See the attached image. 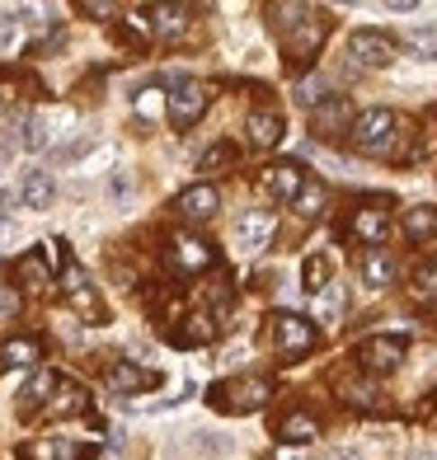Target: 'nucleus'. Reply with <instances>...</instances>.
Instances as JSON below:
<instances>
[{
  "label": "nucleus",
  "mask_w": 437,
  "mask_h": 460,
  "mask_svg": "<svg viewBox=\"0 0 437 460\" xmlns=\"http://www.w3.org/2000/svg\"><path fill=\"white\" fill-rule=\"evenodd\" d=\"M395 113L390 109H367L352 118V146H358L362 155H386L390 151V141H395Z\"/></svg>",
  "instance_id": "1"
},
{
  "label": "nucleus",
  "mask_w": 437,
  "mask_h": 460,
  "mask_svg": "<svg viewBox=\"0 0 437 460\" xmlns=\"http://www.w3.org/2000/svg\"><path fill=\"white\" fill-rule=\"evenodd\" d=\"M268 394H273V385H268L263 376H240V381H221L212 390V404L226 409V413H254Z\"/></svg>",
  "instance_id": "2"
},
{
  "label": "nucleus",
  "mask_w": 437,
  "mask_h": 460,
  "mask_svg": "<svg viewBox=\"0 0 437 460\" xmlns=\"http://www.w3.org/2000/svg\"><path fill=\"white\" fill-rule=\"evenodd\" d=\"M207 103H212V94H207L202 80H174V94H165V109H170L174 128H193L207 113Z\"/></svg>",
  "instance_id": "3"
},
{
  "label": "nucleus",
  "mask_w": 437,
  "mask_h": 460,
  "mask_svg": "<svg viewBox=\"0 0 437 460\" xmlns=\"http://www.w3.org/2000/svg\"><path fill=\"white\" fill-rule=\"evenodd\" d=\"M348 57L358 66H390L395 61V38L381 33V29H358L348 38Z\"/></svg>",
  "instance_id": "4"
},
{
  "label": "nucleus",
  "mask_w": 437,
  "mask_h": 460,
  "mask_svg": "<svg viewBox=\"0 0 437 460\" xmlns=\"http://www.w3.org/2000/svg\"><path fill=\"white\" fill-rule=\"evenodd\" d=\"M358 362L371 376H386V371H395V367L405 362V339H400V333H390V339H367L358 348Z\"/></svg>",
  "instance_id": "5"
},
{
  "label": "nucleus",
  "mask_w": 437,
  "mask_h": 460,
  "mask_svg": "<svg viewBox=\"0 0 437 460\" xmlns=\"http://www.w3.org/2000/svg\"><path fill=\"white\" fill-rule=\"evenodd\" d=\"M61 287H67V296L71 305L85 315V324H103V301H99V291L85 282V273H80L76 263H67V273H61Z\"/></svg>",
  "instance_id": "6"
},
{
  "label": "nucleus",
  "mask_w": 437,
  "mask_h": 460,
  "mask_svg": "<svg viewBox=\"0 0 437 460\" xmlns=\"http://www.w3.org/2000/svg\"><path fill=\"white\" fill-rule=\"evenodd\" d=\"M301 188H306V170H301L297 160H278V164H268V170H263V193H268V198L297 202Z\"/></svg>",
  "instance_id": "7"
},
{
  "label": "nucleus",
  "mask_w": 437,
  "mask_h": 460,
  "mask_svg": "<svg viewBox=\"0 0 437 460\" xmlns=\"http://www.w3.org/2000/svg\"><path fill=\"white\" fill-rule=\"evenodd\" d=\"M212 244L198 240V235H174L170 240V263L179 268V273H202V268H212Z\"/></svg>",
  "instance_id": "8"
},
{
  "label": "nucleus",
  "mask_w": 437,
  "mask_h": 460,
  "mask_svg": "<svg viewBox=\"0 0 437 460\" xmlns=\"http://www.w3.org/2000/svg\"><path fill=\"white\" fill-rule=\"evenodd\" d=\"M273 343L278 352H310V343H316V329H310V320L301 315H273Z\"/></svg>",
  "instance_id": "9"
},
{
  "label": "nucleus",
  "mask_w": 437,
  "mask_h": 460,
  "mask_svg": "<svg viewBox=\"0 0 437 460\" xmlns=\"http://www.w3.org/2000/svg\"><path fill=\"white\" fill-rule=\"evenodd\" d=\"M174 207H179L183 221H207V217H217L221 193H217L212 183H193V188H183V193L174 198Z\"/></svg>",
  "instance_id": "10"
},
{
  "label": "nucleus",
  "mask_w": 437,
  "mask_h": 460,
  "mask_svg": "<svg viewBox=\"0 0 437 460\" xmlns=\"http://www.w3.org/2000/svg\"><path fill=\"white\" fill-rule=\"evenodd\" d=\"M268 240H273V212H263V207H254V212H245L240 221H236V244L240 249H263Z\"/></svg>",
  "instance_id": "11"
},
{
  "label": "nucleus",
  "mask_w": 437,
  "mask_h": 460,
  "mask_svg": "<svg viewBox=\"0 0 437 460\" xmlns=\"http://www.w3.org/2000/svg\"><path fill=\"white\" fill-rule=\"evenodd\" d=\"M156 381H160V376L137 367V362H113L109 371H103V385H109L113 394H132V390H146V385H156Z\"/></svg>",
  "instance_id": "12"
},
{
  "label": "nucleus",
  "mask_w": 437,
  "mask_h": 460,
  "mask_svg": "<svg viewBox=\"0 0 437 460\" xmlns=\"http://www.w3.org/2000/svg\"><path fill=\"white\" fill-rule=\"evenodd\" d=\"M52 198H57V183H52V174H48V170H29L24 179H19V202L33 207V212L52 207Z\"/></svg>",
  "instance_id": "13"
},
{
  "label": "nucleus",
  "mask_w": 437,
  "mask_h": 460,
  "mask_svg": "<svg viewBox=\"0 0 437 460\" xmlns=\"http://www.w3.org/2000/svg\"><path fill=\"white\" fill-rule=\"evenodd\" d=\"M24 456H29V460H94V447H85V442H61V437H48V442H33Z\"/></svg>",
  "instance_id": "14"
},
{
  "label": "nucleus",
  "mask_w": 437,
  "mask_h": 460,
  "mask_svg": "<svg viewBox=\"0 0 437 460\" xmlns=\"http://www.w3.org/2000/svg\"><path fill=\"white\" fill-rule=\"evenodd\" d=\"M325 14H316V10H306L301 19H297V33H291V57H310L320 48V38H325Z\"/></svg>",
  "instance_id": "15"
},
{
  "label": "nucleus",
  "mask_w": 437,
  "mask_h": 460,
  "mask_svg": "<svg viewBox=\"0 0 437 460\" xmlns=\"http://www.w3.org/2000/svg\"><path fill=\"white\" fill-rule=\"evenodd\" d=\"M386 230H390V221H386V207H358V217H352V235L367 240L371 249H377V244L386 240Z\"/></svg>",
  "instance_id": "16"
},
{
  "label": "nucleus",
  "mask_w": 437,
  "mask_h": 460,
  "mask_svg": "<svg viewBox=\"0 0 437 460\" xmlns=\"http://www.w3.org/2000/svg\"><path fill=\"white\" fill-rule=\"evenodd\" d=\"M358 268H362V282H367L371 291H381V287L395 282V259L386 254V249H367Z\"/></svg>",
  "instance_id": "17"
},
{
  "label": "nucleus",
  "mask_w": 437,
  "mask_h": 460,
  "mask_svg": "<svg viewBox=\"0 0 437 460\" xmlns=\"http://www.w3.org/2000/svg\"><path fill=\"white\" fill-rule=\"evenodd\" d=\"M52 390H61V376H57V371H33L29 385L19 390V404H24V409H38V404L52 400Z\"/></svg>",
  "instance_id": "18"
},
{
  "label": "nucleus",
  "mask_w": 437,
  "mask_h": 460,
  "mask_svg": "<svg viewBox=\"0 0 437 460\" xmlns=\"http://www.w3.org/2000/svg\"><path fill=\"white\" fill-rule=\"evenodd\" d=\"M316 432H320V423L310 413H287L282 423H278V437L287 447H306V442H316Z\"/></svg>",
  "instance_id": "19"
},
{
  "label": "nucleus",
  "mask_w": 437,
  "mask_h": 460,
  "mask_svg": "<svg viewBox=\"0 0 437 460\" xmlns=\"http://www.w3.org/2000/svg\"><path fill=\"white\" fill-rule=\"evenodd\" d=\"M405 235H409L414 244L437 240V207H409V217H405Z\"/></svg>",
  "instance_id": "20"
},
{
  "label": "nucleus",
  "mask_w": 437,
  "mask_h": 460,
  "mask_svg": "<svg viewBox=\"0 0 437 460\" xmlns=\"http://www.w3.org/2000/svg\"><path fill=\"white\" fill-rule=\"evenodd\" d=\"M249 141L254 146H278L282 141V113H254L249 118Z\"/></svg>",
  "instance_id": "21"
},
{
  "label": "nucleus",
  "mask_w": 437,
  "mask_h": 460,
  "mask_svg": "<svg viewBox=\"0 0 437 460\" xmlns=\"http://www.w3.org/2000/svg\"><path fill=\"white\" fill-rule=\"evenodd\" d=\"M174 339H179L183 348L212 343V339H217V320H212V315H202V310H198V315H189V324H183V329L174 333Z\"/></svg>",
  "instance_id": "22"
},
{
  "label": "nucleus",
  "mask_w": 437,
  "mask_h": 460,
  "mask_svg": "<svg viewBox=\"0 0 437 460\" xmlns=\"http://www.w3.org/2000/svg\"><path fill=\"white\" fill-rule=\"evenodd\" d=\"M405 48L419 61H437V24H414L405 33Z\"/></svg>",
  "instance_id": "23"
},
{
  "label": "nucleus",
  "mask_w": 437,
  "mask_h": 460,
  "mask_svg": "<svg viewBox=\"0 0 437 460\" xmlns=\"http://www.w3.org/2000/svg\"><path fill=\"white\" fill-rule=\"evenodd\" d=\"M38 358H43V348H38L33 339H10L5 348H0V362L5 367H38Z\"/></svg>",
  "instance_id": "24"
},
{
  "label": "nucleus",
  "mask_w": 437,
  "mask_h": 460,
  "mask_svg": "<svg viewBox=\"0 0 437 460\" xmlns=\"http://www.w3.org/2000/svg\"><path fill=\"white\" fill-rule=\"evenodd\" d=\"M179 24H183V10H179V5H151V10H141V29L174 33Z\"/></svg>",
  "instance_id": "25"
},
{
  "label": "nucleus",
  "mask_w": 437,
  "mask_h": 460,
  "mask_svg": "<svg viewBox=\"0 0 437 460\" xmlns=\"http://www.w3.org/2000/svg\"><path fill=\"white\" fill-rule=\"evenodd\" d=\"M14 273H19V282H29L33 291L52 282V268H48L43 259H38V254H24V259H19V263H14Z\"/></svg>",
  "instance_id": "26"
},
{
  "label": "nucleus",
  "mask_w": 437,
  "mask_h": 460,
  "mask_svg": "<svg viewBox=\"0 0 437 460\" xmlns=\"http://www.w3.org/2000/svg\"><path fill=\"white\" fill-rule=\"evenodd\" d=\"M301 278H306L301 287L310 291V296H320V291L329 287V259H325V254H310L306 268H301Z\"/></svg>",
  "instance_id": "27"
},
{
  "label": "nucleus",
  "mask_w": 437,
  "mask_h": 460,
  "mask_svg": "<svg viewBox=\"0 0 437 460\" xmlns=\"http://www.w3.org/2000/svg\"><path fill=\"white\" fill-rule=\"evenodd\" d=\"M19 146H24V151H48V122L43 118H24L19 122Z\"/></svg>",
  "instance_id": "28"
},
{
  "label": "nucleus",
  "mask_w": 437,
  "mask_h": 460,
  "mask_svg": "<svg viewBox=\"0 0 437 460\" xmlns=\"http://www.w3.org/2000/svg\"><path fill=\"white\" fill-rule=\"evenodd\" d=\"M339 122H348V103H343V99L320 103V109H316V132H320V137H329V128H339Z\"/></svg>",
  "instance_id": "29"
},
{
  "label": "nucleus",
  "mask_w": 437,
  "mask_h": 460,
  "mask_svg": "<svg viewBox=\"0 0 437 460\" xmlns=\"http://www.w3.org/2000/svg\"><path fill=\"white\" fill-rule=\"evenodd\" d=\"M291 207H297L301 217H320V212H325V188H320V183H306Z\"/></svg>",
  "instance_id": "30"
},
{
  "label": "nucleus",
  "mask_w": 437,
  "mask_h": 460,
  "mask_svg": "<svg viewBox=\"0 0 437 460\" xmlns=\"http://www.w3.org/2000/svg\"><path fill=\"white\" fill-rule=\"evenodd\" d=\"M24 38V14H0V52H14Z\"/></svg>",
  "instance_id": "31"
},
{
  "label": "nucleus",
  "mask_w": 437,
  "mask_h": 460,
  "mask_svg": "<svg viewBox=\"0 0 437 460\" xmlns=\"http://www.w3.org/2000/svg\"><path fill=\"white\" fill-rule=\"evenodd\" d=\"M90 409V394L85 390H61V400H52V413H85Z\"/></svg>",
  "instance_id": "32"
},
{
  "label": "nucleus",
  "mask_w": 437,
  "mask_h": 460,
  "mask_svg": "<svg viewBox=\"0 0 437 460\" xmlns=\"http://www.w3.org/2000/svg\"><path fill=\"white\" fill-rule=\"evenodd\" d=\"M198 164H202L207 174H212V170H221V164H236V146H231V141H221V146H212V151H207Z\"/></svg>",
  "instance_id": "33"
},
{
  "label": "nucleus",
  "mask_w": 437,
  "mask_h": 460,
  "mask_svg": "<svg viewBox=\"0 0 437 460\" xmlns=\"http://www.w3.org/2000/svg\"><path fill=\"white\" fill-rule=\"evenodd\" d=\"M414 291H419V296H437V263L414 268Z\"/></svg>",
  "instance_id": "34"
},
{
  "label": "nucleus",
  "mask_w": 437,
  "mask_h": 460,
  "mask_svg": "<svg viewBox=\"0 0 437 460\" xmlns=\"http://www.w3.org/2000/svg\"><path fill=\"white\" fill-rule=\"evenodd\" d=\"M297 99L306 103V109H320V99H325V80H320V75H310V80H301V90H297Z\"/></svg>",
  "instance_id": "35"
},
{
  "label": "nucleus",
  "mask_w": 437,
  "mask_h": 460,
  "mask_svg": "<svg viewBox=\"0 0 437 460\" xmlns=\"http://www.w3.org/2000/svg\"><path fill=\"white\" fill-rule=\"evenodd\" d=\"M339 305H343L339 287H325V291H320V315H325V320H339Z\"/></svg>",
  "instance_id": "36"
},
{
  "label": "nucleus",
  "mask_w": 437,
  "mask_h": 460,
  "mask_svg": "<svg viewBox=\"0 0 437 460\" xmlns=\"http://www.w3.org/2000/svg\"><path fill=\"white\" fill-rule=\"evenodd\" d=\"M14 315H19V291L0 287V320H14Z\"/></svg>",
  "instance_id": "37"
},
{
  "label": "nucleus",
  "mask_w": 437,
  "mask_h": 460,
  "mask_svg": "<svg viewBox=\"0 0 437 460\" xmlns=\"http://www.w3.org/2000/svg\"><path fill=\"white\" fill-rule=\"evenodd\" d=\"M348 404L371 409V404H377V390H367V385H348Z\"/></svg>",
  "instance_id": "38"
},
{
  "label": "nucleus",
  "mask_w": 437,
  "mask_h": 460,
  "mask_svg": "<svg viewBox=\"0 0 437 460\" xmlns=\"http://www.w3.org/2000/svg\"><path fill=\"white\" fill-rule=\"evenodd\" d=\"M76 10H80V14H90V19H103V14H113V5H109V0H80Z\"/></svg>",
  "instance_id": "39"
},
{
  "label": "nucleus",
  "mask_w": 437,
  "mask_h": 460,
  "mask_svg": "<svg viewBox=\"0 0 437 460\" xmlns=\"http://www.w3.org/2000/svg\"><path fill=\"white\" fill-rule=\"evenodd\" d=\"M156 109H160V90H141V94H137V113L151 118Z\"/></svg>",
  "instance_id": "40"
},
{
  "label": "nucleus",
  "mask_w": 437,
  "mask_h": 460,
  "mask_svg": "<svg viewBox=\"0 0 437 460\" xmlns=\"http://www.w3.org/2000/svg\"><path fill=\"white\" fill-rule=\"evenodd\" d=\"M128 188H132V179H128V174H118V179H113V198L122 202V198H128Z\"/></svg>",
  "instance_id": "41"
},
{
  "label": "nucleus",
  "mask_w": 437,
  "mask_h": 460,
  "mask_svg": "<svg viewBox=\"0 0 437 460\" xmlns=\"http://www.w3.org/2000/svg\"><path fill=\"white\" fill-rule=\"evenodd\" d=\"M334 460H358V456H352V451H343V456H334Z\"/></svg>",
  "instance_id": "42"
}]
</instances>
